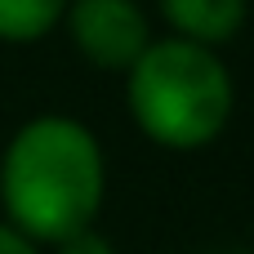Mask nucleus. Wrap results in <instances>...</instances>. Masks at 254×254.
Wrapping results in <instances>:
<instances>
[{"label": "nucleus", "mask_w": 254, "mask_h": 254, "mask_svg": "<svg viewBox=\"0 0 254 254\" xmlns=\"http://www.w3.org/2000/svg\"><path fill=\"white\" fill-rule=\"evenodd\" d=\"M103 192V147L80 121L36 116L9 138L0 161V201L22 237L58 246L94 228Z\"/></svg>", "instance_id": "obj_1"}, {"label": "nucleus", "mask_w": 254, "mask_h": 254, "mask_svg": "<svg viewBox=\"0 0 254 254\" xmlns=\"http://www.w3.org/2000/svg\"><path fill=\"white\" fill-rule=\"evenodd\" d=\"M125 94L134 125L174 152L214 143L232 121V71L210 45L183 36L152 40L129 67Z\"/></svg>", "instance_id": "obj_2"}, {"label": "nucleus", "mask_w": 254, "mask_h": 254, "mask_svg": "<svg viewBox=\"0 0 254 254\" xmlns=\"http://www.w3.org/2000/svg\"><path fill=\"white\" fill-rule=\"evenodd\" d=\"M63 18L71 45L103 71H129L152 45V27L138 0H67Z\"/></svg>", "instance_id": "obj_3"}, {"label": "nucleus", "mask_w": 254, "mask_h": 254, "mask_svg": "<svg viewBox=\"0 0 254 254\" xmlns=\"http://www.w3.org/2000/svg\"><path fill=\"white\" fill-rule=\"evenodd\" d=\"M165 22L196 45H223L246 22V0H161Z\"/></svg>", "instance_id": "obj_4"}, {"label": "nucleus", "mask_w": 254, "mask_h": 254, "mask_svg": "<svg viewBox=\"0 0 254 254\" xmlns=\"http://www.w3.org/2000/svg\"><path fill=\"white\" fill-rule=\"evenodd\" d=\"M63 13H67V0H0V40L31 45L45 31H54Z\"/></svg>", "instance_id": "obj_5"}, {"label": "nucleus", "mask_w": 254, "mask_h": 254, "mask_svg": "<svg viewBox=\"0 0 254 254\" xmlns=\"http://www.w3.org/2000/svg\"><path fill=\"white\" fill-rule=\"evenodd\" d=\"M58 254H116V250H112V241H107L103 232L85 228V232H76V237L58 241Z\"/></svg>", "instance_id": "obj_6"}, {"label": "nucleus", "mask_w": 254, "mask_h": 254, "mask_svg": "<svg viewBox=\"0 0 254 254\" xmlns=\"http://www.w3.org/2000/svg\"><path fill=\"white\" fill-rule=\"evenodd\" d=\"M0 254H40L31 237H22L13 223H0Z\"/></svg>", "instance_id": "obj_7"}]
</instances>
